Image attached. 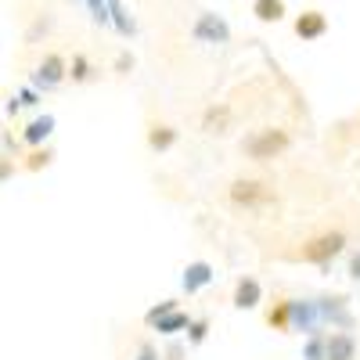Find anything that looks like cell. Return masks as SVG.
<instances>
[{
    "mask_svg": "<svg viewBox=\"0 0 360 360\" xmlns=\"http://www.w3.org/2000/svg\"><path fill=\"white\" fill-rule=\"evenodd\" d=\"M321 307L310 303V299H292V328L295 332H307V335H321Z\"/></svg>",
    "mask_w": 360,
    "mask_h": 360,
    "instance_id": "4",
    "label": "cell"
},
{
    "mask_svg": "<svg viewBox=\"0 0 360 360\" xmlns=\"http://www.w3.org/2000/svg\"><path fill=\"white\" fill-rule=\"evenodd\" d=\"M349 278H353V281H360V252H353V256H349Z\"/></svg>",
    "mask_w": 360,
    "mask_h": 360,
    "instance_id": "25",
    "label": "cell"
},
{
    "mask_svg": "<svg viewBox=\"0 0 360 360\" xmlns=\"http://www.w3.org/2000/svg\"><path fill=\"white\" fill-rule=\"evenodd\" d=\"M227 119H231V108L227 105H213V108H205V115H202V130L205 134H224Z\"/></svg>",
    "mask_w": 360,
    "mask_h": 360,
    "instance_id": "12",
    "label": "cell"
},
{
    "mask_svg": "<svg viewBox=\"0 0 360 360\" xmlns=\"http://www.w3.org/2000/svg\"><path fill=\"white\" fill-rule=\"evenodd\" d=\"M263 303V285L256 278H242L234 285V307L238 310H256Z\"/></svg>",
    "mask_w": 360,
    "mask_h": 360,
    "instance_id": "7",
    "label": "cell"
},
{
    "mask_svg": "<svg viewBox=\"0 0 360 360\" xmlns=\"http://www.w3.org/2000/svg\"><path fill=\"white\" fill-rule=\"evenodd\" d=\"M317 307H321L324 324H332V332H335V328H339V332H346V328H349V310H346V299L342 295H324V299H317Z\"/></svg>",
    "mask_w": 360,
    "mask_h": 360,
    "instance_id": "5",
    "label": "cell"
},
{
    "mask_svg": "<svg viewBox=\"0 0 360 360\" xmlns=\"http://www.w3.org/2000/svg\"><path fill=\"white\" fill-rule=\"evenodd\" d=\"M328 360H356V339L349 332L328 335Z\"/></svg>",
    "mask_w": 360,
    "mask_h": 360,
    "instance_id": "9",
    "label": "cell"
},
{
    "mask_svg": "<svg viewBox=\"0 0 360 360\" xmlns=\"http://www.w3.org/2000/svg\"><path fill=\"white\" fill-rule=\"evenodd\" d=\"M108 15H112V22H115V29H119V33H123V37H130L134 33V22L123 15V4H119V0H108Z\"/></svg>",
    "mask_w": 360,
    "mask_h": 360,
    "instance_id": "18",
    "label": "cell"
},
{
    "mask_svg": "<svg viewBox=\"0 0 360 360\" xmlns=\"http://www.w3.org/2000/svg\"><path fill=\"white\" fill-rule=\"evenodd\" d=\"M281 0H256V15L263 18V22H278L281 18Z\"/></svg>",
    "mask_w": 360,
    "mask_h": 360,
    "instance_id": "20",
    "label": "cell"
},
{
    "mask_svg": "<svg viewBox=\"0 0 360 360\" xmlns=\"http://www.w3.org/2000/svg\"><path fill=\"white\" fill-rule=\"evenodd\" d=\"M288 130H278V127H270V130H256L242 141V152L252 159V162H270V159H278L281 152H288Z\"/></svg>",
    "mask_w": 360,
    "mask_h": 360,
    "instance_id": "1",
    "label": "cell"
},
{
    "mask_svg": "<svg viewBox=\"0 0 360 360\" xmlns=\"http://www.w3.org/2000/svg\"><path fill=\"white\" fill-rule=\"evenodd\" d=\"M295 33L303 37V40H314V37H321V33H324V15H321V11H307L303 18L295 22Z\"/></svg>",
    "mask_w": 360,
    "mask_h": 360,
    "instance_id": "13",
    "label": "cell"
},
{
    "mask_svg": "<svg viewBox=\"0 0 360 360\" xmlns=\"http://www.w3.org/2000/svg\"><path fill=\"white\" fill-rule=\"evenodd\" d=\"M205 335H209V317H195L191 328H188V342H191V346H202Z\"/></svg>",
    "mask_w": 360,
    "mask_h": 360,
    "instance_id": "21",
    "label": "cell"
},
{
    "mask_svg": "<svg viewBox=\"0 0 360 360\" xmlns=\"http://www.w3.org/2000/svg\"><path fill=\"white\" fill-rule=\"evenodd\" d=\"M195 37H198V40H205V44H224L231 33H227V25H224L220 18L202 15V18H198V25H195Z\"/></svg>",
    "mask_w": 360,
    "mask_h": 360,
    "instance_id": "10",
    "label": "cell"
},
{
    "mask_svg": "<svg viewBox=\"0 0 360 360\" xmlns=\"http://www.w3.org/2000/svg\"><path fill=\"white\" fill-rule=\"evenodd\" d=\"M176 310H180V307H176V299H166L162 307H152V310L144 314V324H148V328H155L162 317H169V314H176Z\"/></svg>",
    "mask_w": 360,
    "mask_h": 360,
    "instance_id": "19",
    "label": "cell"
},
{
    "mask_svg": "<svg viewBox=\"0 0 360 360\" xmlns=\"http://www.w3.org/2000/svg\"><path fill=\"white\" fill-rule=\"evenodd\" d=\"M86 8H90V15H94V22H108L112 15H108V4H105V0H86Z\"/></svg>",
    "mask_w": 360,
    "mask_h": 360,
    "instance_id": "22",
    "label": "cell"
},
{
    "mask_svg": "<svg viewBox=\"0 0 360 360\" xmlns=\"http://www.w3.org/2000/svg\"><path fill=\"white\" fill-rule=\"evenodd\" d=\"M231 202L238 209H252V213H259V209L274 205V188L263 184V180H252V176H238L231 184Z\"/></svg>",
    "mask_w": 360,
    "mask_h": 360,
    "instance_id": "2",
    "label": "cell"
},
{
    "mask_svg": "<svg viewBox=\"0 0 360 360\" xmlns=\"http://www.w3.org/2000/svg\"><path fill=\"white\" fill-rule=\"evenodd\" d=\"M266 324L278 328V332H288L292 328V299H278V307L266 314Z\"/></svg>",
    "mask_w": 360,
    "mask_h": 360,
    "instance_id": "15",
    "label": "cell"
},
{
    "mask_svg": "<svg viewBox=\"0 0 360 360\" xmlns=\"http://www.w3.org/2000/svg\"><path fill=\"white\" fill-rule=\"evenodd\" d=\"M51 134H54V115H40V119H33V123H29V127H25V134H22V141L37 148V144H44V141H47Z\"/></svg>",
    "mask_w": 360,
    "mask_h": 360,
    "instance_id": "11",
    "label": "cell"
},
{
    "mask_svg": "<svg viewBox=\"0 0 360 360\" xmlns=\"http://www.w3.org/2000/svg\"><path fill=\"white\" fill-rule=\"evenodd\" d=\"M18 101H22V105H37V90H22Z\"/></svg>",
    "mask_w": 360,
    "mask_h": 360,
    "instance_id": "27",
    "label": "cell"
},
{
    "mask_svg": "<svg viewBox=\"0 0 360 360\" xmlns=\"http://www.w3.org/2000/svg\"><path fill=\"white\" fill-rule=\"evenodd\" d=\"M134 360H162V356H159V349H155L152 342H141V346H137V356H134Z\"/></svg>",
    "mask_w": 360,
    "mask_h": 360,
    "instance_id": "23",
    "label": "cell"
},
{
    "mask_svg": "<svg viewBox=\"0 0 360 360\" xmlns=\"http://www.w3.org/2000/svg\"><path fill=\"white\" fill-rule=\"evenodd\" d=\"M148 144H152V152H169V148L176 144V130L166 127V123H155L152 134H148Z\"/></svg>",
    "mask_w": 360,
    "mask_h": 360,
    "instance_id": "14",
    "label": "cell"
},
{
    "mask_svg": "<svg viewBox=\"0 0 360 360\" xmlns=\"http://www.w3.org/2000/svg\"><path fill=\"white\" fill-rule=\"evenodd\" d=\"M209 281H213V266H209L205 259H195V263H188V266H184V278H180V285H184V292H188V295L202 292Z\"/></svg>",
    "mask_w": 360,
    "mask_h": 360,
    "instance_id": "6",
    "label": "cell"
},
{
    "mask_svg": "<svg viewBox=\"0 0 360 360\" xmlns=\"http://www.w3.org/2000/svg\"><path fill=\"white\" fill-rule=\"evenodd\" d=\"M342 249H346V234H342V231H321V234L310 238V242H303V249H299V259L324 266V263H332Z\"/></svg>",
    "mask_w": 360,
    "mask_h": 360,
    "instance_id": "3",
    "label": "cell"
},
{
    "mask_svg": "<svg viewBox=\"0 0 360 360\" xmlns=\"http://www.w3.org/2000/svg\"><path fill=\"white\" fill-rule=\"evenodd\" d=\"M47 162H51V155H47V152H37L33 162H29V169H40V166H47Z\"/></svg>",
    "mask_w": 360,
    "mask_h": 360,
    "instance_id": "26",
    "label": "cell"
},
{
    "mask_svg": "<svg viewBox=\"0 0 360 360\" xmlns=\"http://www.w3.org/2000/svg\"><path fill=\"white\" fill-rule=\"evenodd\" d=\"M62 79H65V62H62V54H47L44 65H40V72H37V86L51 90V86H58Z\"/></svg>",
    "mask_w": 360,
    "mask_h": 360,
    "instance_id": "8",
    "label": "cell"
},
{
    "mask_svg": "<svg viewBox=\"0 0 360 360\" xmlns=\"http://www.w3.org/2000/svg\"><path fill=\"white\" fill-rule=\"evenodd\" d=\"M69 76L83 83V79H90V65L83 62V58H76V62H72V72H69Z\"/></svg>",
    "mask_w": 360,
    "mask_h": 360,
    "instance_id": "24",
    "label": "cell"
},
{
    "mask_svg": "<svg viewBox=\"0 0 360 360\" xmlns=\"http://www.w3.org/2000/svg\"><path fill=\"white\" fill-rule=\"evenodd\" d=\"M155 328H159V335H176V332H188V328H191V317L184 310H176V314L162 317Z\"/></svg>",
    "mask_w": 360,
    "mask_h": 360,
    "instance_id": "16",
    "label": "cell"
},
{
    "mask_svg": "<svg viewBox=\"0 0 360 360\" xmlns=\"http://www.w3.org/2000/svg\"><path fill=\"white\" fill-rule=\"evenodd\" d=\"M303 360H328V335H310L303 346Z\"/></svg>",
    "mask_w": 360,
    "mask_h": 360,
    "instance_id": "17",
    "label": "cell"
}]
</instances>
